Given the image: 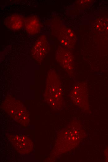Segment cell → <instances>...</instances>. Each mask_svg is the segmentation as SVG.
<instances>
[{"instance_id":"30bf717a","label":"cell","mask_w":108,"mask_h":162,"mask_svg":"<svg viewBox=\"0 0 108 162\" xmlns=\"http://www.w3.org/2000/svg\"><path fill=\"white\" fill-rule=\"evenodd\" d=\"M24 25L25 30L30 35H36L39 31L40 23L36 16H33L28 17L25 20Z\"/></svg>"},{"instance_id":"3957f363","label":"cell","mask_w":108,"mask_h":162,"mask_svg":"<svg viewBox=\"0 0 108 162\" xmlns=\"http://www.w3.org/2000/svg\"><path fill=\"white\" fill-rule=\"evenodd\" d=\"M3 109L16 122L25 126L29 124V115L26 108L19 100L7 97L2 104Z\"/></svg>"},{"instance_id":"52a82bcc","label":"cell","mask_w":108,"mask_h":162,"mask_svg":"<svg viewBox=\"0 0 108 162\" xmlns=\"http://www.w3.org/2000/svg\"><path fill=\"white\" fill-rule=\"evenodd\" d=\"M48 51V45L46 37L41 36L34 45L32 50L33 58L38 63L42 62L44 60Z\"/></svg>"},{"instance_id":"277c9868","label":"cell","mask_w":108,"mask_h":162,"mask_svg":"<svg viewBox=\"0 0 108 162\" xmlns=\"http://www.w3.org/2000/svg\"><path fill=\"white\" fill-rule=\"evenodd\" d=\"M72 102L85 112L90 111L87 86L83 82L76 83L70 93Z\"/></svg>"},{"instance_id":"5b68a950","label":"cell","mask_w":108,"mask_h":162,"mask_svg":"<svg viewBox=\"0 0 108 162\" xmlns=\"http://www.w3.org/2000/svg\"><path fill=\"white\" fill-rule=\"evenodd\" d=\"M56 59L70 76H74V58L68 49L62 47H59L56 51Z\"/></svg>"},{"instance_id":"6da1fadb","label":"cell","mask_w":108,"mask_h":162,"mask_svg":"<svg viewBox=\"0 0 108 162\" xmlns=\"http://www.w3.org/2000/svg\"><path fill=\"white\" fill-rule=\"evenodd\" d=\"M85 134L79 121L71 122L57 135L53 153L57 155L73 150L79 144Z\"/></svg>"},{"instance_id":"9c48e42d","label":"cell","mask_w":108,"mask_h":162,"mask_svg":"<svg viewBox=\"0 0 108 162\" xmlns=\"http://www.w3.org/2000/svg\"><path fill=\"white\" fill-rule=\"evenodd\" d=\"M73 35L71 30L67 28H63L59 31V39L64 48L70 49L73 47L74 45L72 41Z\"/></svg>"},{"instance_id":"7a4b0ae2","label":"cell","mask_w":108,"mask_h":162,"mask_svg":"<svg viewBox=\"0 0 108 162\" xmlns=\"http://www.w3.org/2000/svg\"><path fill=\"white\" fill-rule=\"evenodd\" d=\"M44 101L51 108L61 109L64 105L63 90L60 78L56 71L51 69L46 78Z\"/></svg>"},{"instance_id":"8992f818","label":"cell","mask_w":108,"mask_h":162,"mask_svg":"<svg viewBox=\"0 0 108 162\" xmlns=\"http://www.w3.org/2000/svg\"><path fill=\"white\" fill-rule=\"evenodd\" d=\"M8 138L10 142L19 153L27 154L33 149V144L31 140L26 136L20 135H9Z\"/></svg>"},{"instance_id":"ba28073f","label":"cell","mask_w":108,"mask_h":162,"mask_svg":"<svg viewBox=\"0 0 108 162\" xmlns=\"http://www.w3.org/2000/svg\"><path fill=\"white\" fill-rule=\"evenodd\" d=\"M25 20L21 15L14 14L6 19L5 24L7 27L11 30H18L24 25Z\"/></svg>"}]
</instances>
